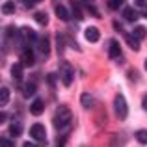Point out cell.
I'll return each instance as SVG.
<instances>
[{
  "label": "cell",
  "instance_id": "6da1fadb",
  "mask_svg": "<svg viewBox=\"0 0 147 147\" xmlns=\"http://www.w3.org/2000/svg\"><path fill=\"white\" fill-rule=\"evenodd\" d=\"M71 119H73V114H71V110H69V106H58L56 108V112H54V127H56L58 132H60L61 142L67 138V130H69V127H71Z\"/></svg>",
  "mask_w": 147,
  "mask_h": 147
},
{
  "label": "cell",
  "instance_id": "30bf717a",
  "mask_svg": "<svg viewBox=\"0 0 147 147\" xmlns=\"http://www.w3.org/2000/svg\"><path fill=\"white\" fill-rule=\"evenodd\" d=\"M108 56H110L112 60H119V58H121V47H119L117 41L110 39V47H108Z\"/></svg>",
  "mask_w": 147,
  "mask_h": 147
},
{
  "label": "cell",
  "instance_id": "f546056e",
  "mask_svg": "<svg viewBox=\"0 0 147 147\" xmlns=\"http://www.w3.org/2000/svg\"><path fill=\"white\" fill-rule=\"evenodd\" d=\"M24 147H43V145H39V144H32V142H26Z\"/></svg>",
  "mask_w": 147,
  "mask_h": 147
},
{
  "label": "cell",
  "instance_id": "e0dca14e",
  "mask_svg": "<svg viewBox=\"0 0 147 147\" xmlns=\"http://www.w3.org/2000/svg\"><path fill=\"white\" fill-rule=\"evenodd\" d=\"M34 93H36V84L34 82L22 84V95H24V97H32Z\"/></svg>",
  "mask_w": 147,
  "mask_h": 147
},
{
  "label": "cell",
  "instance_id": "9a60e30c",
  "mask_svg": "<svg viewBox=\"0 0 147 147\" xmlns=\"http://www.w3.org/2000/svg\"><path fill=\"white\" fill-rule=\"evenodd\" d=\"M123 17L127 19V21H130V22H134L138 17H140V13H138L134 7H125V11H123Z\"/></svg>",
  "mask_w": 147,
  "mask_h": 147
},
{
  "label": "cell",
  "instance_id": "7c38bea8",
  "mask_svg": "<svg viewBox=\"0 0 147 147\" xmlns=\"http://www.w3.org/2000/svg\"><path fill=\"white\" fill-rule=\"evenodd\" d=\"M9 134L13 138H19L22 134V125H21V121H17V119H13V121L9 123Z\"/></svg>",
  "mask_w": 147,
  "mask_h": 147
},
{
  "label": "cell",
  "instance_id": "d590c367",
  "mask_svg": "<svg viewBox=\"0 0 147 147\" xmlns=\"http://www.w3.org/2000/svg\"><path fill=\"white\" fill-rule=\"evenodd\" d=\"M82 2H91V0H82Z\"/></svg>",
  "mask_w": 147,
  "mask_h": 147
},
{
  "label": "cell",
  "instance_id": "8992f818",
  "mask_svg": "<svg viewBox=\"0 0 147 147\" xmlns=\"http://www.w3.org/2000/svg\"><path fill=\"white\" fill-rule=\"evenodd\" d=\"M34 61H36V58H34L32 49L24 47L21 50V63H22V67H30V65H34Z\"/></svg>",
  "mask_w": 147,
  "mask_h": 147
},
{
  "label": "cell",
  "instance_id": "277c9868",
  "mask_svg": "<svg viewBox=\"0 0 147 147\" xmlns=\"http://www.w3.org/2000/svg\"><path fill=\"white\" fill-rule=\"evenodd\" d=\"M60 76H61L63 86H71L73 76H75V71H73V65L69 63V61H61V65H60Z\"/></svg>",
  "mask_w": 147,
  "mask_h": 147
},
{
  "label": "cell",
  "instance_id": "ffe728a7",
  "mask_svg": "<svg viewBox=\"0 0 147 147\" xmlns=\"http://www.w3.org/2000/svg\"><path fill=\"white\" fill-rule=\"evenodd\" d=\"M7 102H9V90L0 88V106H6Z\"/></svg>",
  "mask_w": 147,
  "mask_h": 147
},
{
  "label": "cell",
  "instance_id": "484cf974",
  "mask_svg": "<svg viewBox=\"0 0 147 147\" xmlns=\"http://www.w3.org/2000/svg\"><path fill=\"white\" fill-rule=\"evenodd\" d=\"M22 4H24V7H34L36 0H22Z\"/></svg>",
  "mask_w": 147,
  "mask_h": 147
},
{
  "label": "cell",
  "instance_id": "3957f363",
  "mask_svg": "<svg viewBox=\"0 0 147 147\" xmlns=\"http://www.w3.org/2000/svg\"><path fill=\"white\" fill-rule=\"evenodd\" d=\"M114 112L115 115H117V119H121V121H125L127 115H129V104H127V100L123 95H115L114 99Z\"/></svg>",
  "mask_w": 147,
  "mask_h": 147
},
{
  "label": "cell",
  "instance_id": "4fadbf2b",
  "mask_svg": "<svg viewBox=\"0 0 147 147\" xmlns=\"http://www.w3.org/2000/svg\"><path fill=\"white\" fill-rule=\"evenodd\" d=\"M56 15H58V19H61V21H69V19H71L69 9L65 6H61V4H58V6H56Z\"/></svg>",
  "mask_w": 147,
  "mask_h": 147
},
{
  "label": "cell",
  "instance_id": "603a6c76",
  "mask_svg": "<svg viewBox=\"0 0 147 147\" xmlns=\"http://www.w3.org/2000/svg\"><path fill=\"white\" fill-rule=\"evenodd\" d=\"M108 7H110L112 11H117L119 7H123V4H125V0H108Z\"/></svg>",
  "mask_w": 147,
  "mask_h": 147
},
{
  "label": "cell",
  "instance_id": "ac0fdd59",
  "mask_svg": "<svg viewBox=\"0 0 147 147\" xmlns=\"http://www.w3.org/2000/svg\"><path fill=\"white\" fill-rule=\"evenodd\" d=\"M132 36L136 37V39H144V37L147 36V28H145V26H134Z\"/></svg>",
  "mask_w": 147,
  "mask_h": 147
},
{
  "label": "cell",
  "instance_id": "44dd1931",
  "mask_svg": "<svg viewBox=\"0 0 147 147\" xmlns=\"http://www.w3.org/2000/svg\"><path fill=\"white\" fill-rule=\"evenodd\" d=\"M71 9H73V15H75L76 19H84V13H82V7H80L78 2H71Z\"/></svg>",
  "mask_w": 147,
  "mask_h": 147
},
{
  "label": "cell",
  "instance_id": "cb8c5ba5",
  "mask_svg": "<svg viewBox=\"0 0 147 147\" xmlns=\"http://www.w3.org/2000/svg\"><path fill=\"white\" fill-rule=\"evenodd\" d=\"M134 136H136V140L140 142V144H147V130H136V134H134Z\"/></svg>",
  "mask_w": 147,
  "mask_h": 147
},
{
  "label": "cell",
  "instance_id": "e575fe53",
  "mask_svg": "<svg viewBox=\"0 0 147 147\" xmlns=\"http://www.w3.org/2000/svg\"><path fill=\"white\" fill-rule=\"evenodd\" d=\"M56 147H63V145H61V144H58V145H56Z\"/></svg>",
  "mask_w": 147,
  "mask_h": 147
},
{
  "label": "cell",
  "instance_id": "2e32d148",
  "mask_svg": "<svg viewBox=\"0 0 147 147\" xmlns=\"http://www.w3.org/2000/svg\"><path fill=\"white\" fill-rule=\"evenodd\" d=\"M125 39H127V43H129V47L132 50H140V43H138L140 39H136L132 34H125Z\"/></svg>",
  "mask_w": 147,
  "mask_h": 147
},
{
  "label": "cell",
  "instance_id": "7402d4cb",
  "mask_svg": "<svg viewBox=\"0 0 147 147\" xmlns=\"http://www.w3.org/2000/svg\"><path fill=\"white\" fill-rule=\"evenodd\" d=\"M34 19H36V22H39L41 26H43V24H47V22H49V15L45 13V11H37V13L34 15Z\"/></svg>",
  "mask_w": 147,
  "mask_h": 147
},
{
  "label": "cell",
  "instance_id": "52a82bcc",
  "mask_svg": "<svg viewBox=\"0 0 147 147\" xmlns=\"http://www.w3.org/2000/svg\"><path fill=\"white\" fill-rule=\"evenodd\" d=\"M37 50H39V54H43V58H47L50 54V41H49L47 36L37 39Z\"/></svg>",
  "mask_w": 147,
  "mask_h": 147
},
{
  "label": "cell",
  "instance_id": "d4e9b609",
  "mask_svg": "<svg viewBox=\"0 0 147 147\" xmlns=\"http://www.w3.org/2000/svg\"><path fill=\"white\" fill-rule=\"evenodd\" d=\"M0 147H15L9 138H0Z\"/></svg>",
  "mask_w": 147,
  "mask_h": 147
},
{
  "label": "cell",
  "instance_id": "8fae6325",
  "mask_svg": "<svg viewBox=\"0 0 147 147\" xmlns=\"http://www.w3.org/2000/svg\"><path fill=\"white\" fill-rule=\"evenodd\" d=\"M80 104H82V108H86V110H91V108L95 106L93 95L91 93H82L80 95Z\"/></svg>",
  "mask_w": 147,
  "mask_h": 147
},
{
  "label": "cell",
  "instance_id": "5bb4252c",
  "mask_svg": "<svg viewBox=\"0 0 147 147\" xmlns=\"http://www.w3.org/2000/svg\"><path fill=\"white\" fill-rule=\"evenodd\" d=\"M11 76H13L15 80H19V82L22 80V63H21V61L11 65Z\"/></svg>",
  "mask_w": 147,
  "mask_h": 147
},
{
  "label": "cell",
  "instance_id": "d6a6232c",
  "mask_svg": "<svg viewBox=\"0 0 147 147\" xmlns=\"http://www.w3.org/2000/svg\"><path fill=\"white\" fill-rule=\"evenodd\" d=\"M142 15H144V17H147V6L144 7V11H142Z\"/></svg>",
  "mask_w": 147,
  "mask_h": 147
},
{
  "label": "cell",
  "instance_id": "4316f807",
  "mask_svg": "<svg viewBox=\"0 0 147 147\" xmlns=\"http://www.w3.org/2000/svg\"><path fill=\"white\" fill-rule=\"evenodd\" d=\"M88 9H90V11H91V15H93V17H100V13H99V11H97V9H95V7H93V6H88Z\"/></svg>",
  "mask_w": 147,
  "mask_h": 147
},
{
  "label": "cell",
  "instance_id": "5b68a950",
  "mask_svg": "<svg viewBox=\"0 0 147 147\" xmlns=\"http://www.w3.org/2000/svg\"><path fill=\"white\" fill-rule=\"evenodd\" d=\"M30 136L37 142H45L47 140V130H45V127L41 125V123H34V125L30 127Z\"/></svg>",
  "mask_w": 147,
  "mask_h": 147
},
{
  "label": "cell",
  "instance_id": "836d02e7",
  "mask_svg": "<svg viewBox=\"0 0 147 147\" xmlns=\"http://www.w3.org/2000/svg\"><path fill=\"white\" fill-rule=\"evenodd\" d=\"M144 67H145V71H147V60H145V63H144Z\"/></svg>",
  "mask_w": 147,
  "mask_h": 147
},
{
  "label": "cell",
  "instance_id": "9c48e42d",
  "mask_svg": "<svg viewBox=\"0 0 147 147\" xmlns=\"http://www.w3.org/2000/svg\"><path fill=\"white\" fill-rule=\"evenodd\" d=\"M43 110H45L43 99H34L32 104H30V114H32V115H41V114H43Z\"/></svg>",
  "mask_w": 147,
  "mask_h": 147
},
{
  "label": "cell",
  "instance_id": "d6986e66",
  "mask_svg": "<svg viewBox=\"0 0 147 147\" xmlns=\"http://www.w3.org/2000/svg\"><path fill=\"white\" fill-rule=\"evenodd\" d=\"M2 13H4V15L15 13V2H13V0H9V2H4V4H2Z\"/></svg>",
  "mask_w": 147,
  "mask_h": 147
},
{
  "label": "cell",
  "instance_id": "7a4b0ae2",
  "mask_svg": "<svg viewBox=\"0 0 147 147\" xmlns=\"http://www.w3.org/2000/svg\"><path fill=\"white\" fill-rule=\"evenodd\" d=\"M17 41H21L24 47H30V45L37 43V34L34 32L32 28H28V26H21L19 28V37Z\"/></svg>",
  "mask_w": 147,
  "mask_h": 147
},
{
  "label": "cell",
  "instance_id": "f1b7e54d",
  "mask_svg": "<svg viewBox=\"0 0 147 147\" xmlns=\"http://www.w3.org/2000/svg\"><path fill=\"white\" fill-rule=\"evenodd\" d=\"M142 108L147 110V95H144V99H142Z\"/></svg>",
  "mask_w": 147,
  "mask_h": 147
},
{
  "label": "cell",
  "instance_id": "8d00e7d4",
  "mask_svg": "<svg viewBox=\"0 0 147 147\" xmlns=\"http://www.w3.org/2000/svg\"><path fill=\"white\" fill-rule=\"evenodd\" d=\"M36 2H41V0H36Z\"/></svg>",
  "mask_w": 147,
  "mask_h": 147
},
{
  "label": "cell",
  "instance_id": "1f68e13d",
  "mask_svg": "<svg viewBox=\"0 0 147 147\" xmlns=\"http://www.w3.org/2000/svg\"><path fill=\"white\" fill-rule=\"evenodd\" d=\"M4 121H6V114H4V112H0V125H2Z\"/></svg>",
  "mask_w": 147,
  "mask_h": 147
},
{
  "label": "cell",
  "instance_id": "ba28073f",
  "mask_svg": "<svg viewBox=\"0 0 147 147\" xmlns=\"http://www.w3.org/2000/svg\"><path fill=\"white\" fill-rule=\"evenodd\" d=\"M84 37H86L90 43H97L99 37H100V34H99V30L95 28V26H88V28L84 30Z\"/></svg>",
  "mask_w": 147,
  "mask_h": 147
},
{
  "label": "cell",
  "instance_id": "4dcf8cb0",
  "mask_svg": "<svg viewBox=\"0 0 147 147\" xmlns=\"http://www.w3.org/2000/svg\"><path fill=\"white\" fill-rule=\"evenodd\" d=\"M134 2H136L138 6H144V7L147 6V0H134Z\"/></svg>",
  "mask_w": 147,
  "mask_h": 147
},
{
  "label": "cell",
  "instance_id": "83f0119b",
  "mask_svg": "<svg viewBox=\"0 0 147 147\" xmlns=\"http://www.w3.org/2000/svg\"><path fill=\"white\" fill-rule=\"evenodd\" d=\"M114 30H117V32H123V28H121V24H119L117 21H114Z\"/></svg>",
  "mask_w": 147,
  "mask_h": 147
}]
</instances>
